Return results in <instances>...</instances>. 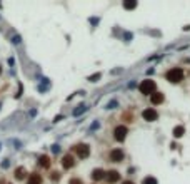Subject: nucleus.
<instances>
[{"instance_id": "14", "label": "nucleus", "mask_w": 190, "mask_h": 184, "mask_svg": "<svg viewBox=\"0 0 190 184\" xmlns=\"http://www.w3.org/2000/svg\"><path fill=\"white\" fill-rule=\"evenodd\" d=\"M183 132H185V129L182 127V125H178V127L173 129V135H175V137H182Z\"/></svg>"}, {"instance_id": "2", "label": "nucleus", "mask_w": 190, "mask_h": 184, "mask_svg": "<svg viewBox=\"0 0 190 184\" xmlns=\"http://www.w3.org/2000/svg\"><path fill=\"white\" fill-rule=\"evenodd\" d=\"M155 82L152 80V79H145V80H142V84H140V92H142V94H145V95H152V94H155Z\"/></svg>"}, {"instance_id": "10", "label": "nucleus", "mask_w": 190, "mask_h": 184, "mask_svg": "<svg viewBox=\"0 0 190 184\" xmlns=\"http://www.w3.org/2000/svg\"><path fill=\"white\" fill-rule=\"evenodd\" d=\"M27 184H42V176H40V174H37V172L30 174V176H28Z\"/></svg>"}, {"instance_id": "3", "label": "nucleus", "mask_w": 190, "mask_h": 184, "mask_svg": "<svg viewBox=\"0 0 190 184\" xmlns=\"http://www.w3.org/2000/svg\"><path fill=\"white\" fill-rule=\"evenodd\" d=\"M72 152L77 154V157H82V159H85V157H89V154H90V147L87 146V144H75L74 147H72Z\"/></svg>"}, {"instance_id": "6", "label": "nucleus", "mask_w": 190, "mask_h": 184, "mask_svg": "<svg viewBox=\"0 0 190 184\" xmlns=\"http://www.w3.org/2000/svg\"><path fill=\"white\" fill-rule=\"evenodd\" d=\"M142 115H144V119H145V120H149V122H152V120H157V119H158L157 110L152 109V107H150V109H145Z\"/></svg>"}, {"instance_id": "8", "label": "nucleus", "mask_w": 190, "mask_h": 184, "mask_svg": "<svg viewBox=\"0 0 190 184\" xmlns=\"http://www.w3.org/2000/svg\"><path fill=\"white\" fill-rule=\"evenodd\" d=\"M92 177H94V181H102L104 177H107V172L104 171V169H94Z\"/></svg>"}, {"instance_id": "12", "label": "nucleus", "mask_w": 190, "mask_h": 184, "mask_svg": "<svg viewBox=\"0 0 190 184\" xmlns=\"http://www.w3.org/2000/svg\"><path fill=\"white\" fill-rule=\"evenodd\" d=\"M25 177H27L25 167H17V169H15V179H18V181H23Z\"/></svg>"}, {"instance_id": "16", "label": "nucleus", "mask_w": 190, "mask_h": 184, "mask_svg": "<svg viewBox=\"0 0 190 184\" xmlns=\"http://www.w3.org/2000/svg\"><path fill=\"white\" fill-rule=\"evenodd\" d=\"M135 5H137L135 2H125V3H124V7H125V8H134Z\"/></svg>"}, {"instance_id": "5", "label": "nucleus", "mask_w": 190, "mask_h": 184, "mask_svg": "<svg viewBox=\"0 0 190 184\" xmlns=\"http://www.w3.org/2000/svg\"><path fill=\"white\" fill-rule=\"evenodd\" d=\"M109 161L110 162H122L124 161V151H122V149H114V151H110Z\"/></svg>"}, {"instance_id": "4", "label": "nucleus", "mask_w": 190, "mask_h": 184, "mask_svg": "<svg viewBox=\"0 0 190 184\" xmlns=\"http://www.w3.org/2000/svg\"><path fill=\"white\" fill-rule=\"evenodd\" d=\"M127 134H129V130H127L125 125H117V127L114 129V139L115 141H125V137H127Z\"/></svg>"}, {"instance_id": "17", "label": "nucleus", "mask_w": 190, "mask_h": 184, "mask_svg": "<svg viewBox=\"0 0 190 184\" xmlns=\"http://www.w3.org/2000/svg\"><path fill=\"white\" fill-rule=\"evenodd\" d=\"M69 184H84V182H82L80 179H75V177H74V179H70V182H69Z\"/></svg>"}, {"instance_id": "13", "label": "nucleus", "mask_w": 190, "mask_h": 184, "mask_svg": "<svg viewBox=\"0 0 190 184\" xmlns=\"http://www.w3.org/2000/svg\"><path fill=\"white\" fill-rule=\"evenodd\" d=\"M40 166L42 167H50V157L48 156H40Z\"/></svg>"}, {"instance_id": "11", "label": "nucleus", "mask_w": 190, "mask_h": 184, "mask_svg": "<svg viewBox=\"0 0 190 184\" xmlns=\"http://www.w3.org/2000/svg\"><path fill=\"white\" fill-rule=\"evenodd\" d=\"M150 100H152V104H162L163 102V94L162 92H155V94H152V97H150Z\"/></svg>"}, {"instance_id": "15", "label": "nucleus", "mask_w": 190, "mask_h": 184, "mask_svg": "<svg viewBox=\"0 0 190 184\" xmlns=\"http://www.w3.org/2000/svg\"><path fill=\"white\" fill-rule=\"evenodd\" d=\"M142 184H157V179H155V177H145L144 179V181H142Z\"/></svg>"}, {"instance_id": "1", "label": "nucleus", "mask_w": 190, "mask_h": 184, "mask_svg": "<svg viewBox=\"0 0 190 184\" xmlns=\"http://www.w3.org/2000/svg\"><path fill=\"white\" fill-rule=\"evenodd\" d=\"M165 77H167V80H170V82H180L183 79V70L180 69V67H173V69H170L167 74H165Z\"/></svg>"}, {"instance_id": "18", "label": "nucleus", "mask_w": 190, "mask_h": 184, "mask_svg": "<svg viewBox=\"0 0 190 184\" xmlns=\"http://www.w3.org/2000/svg\"><path fill=\"white\" fill-rule=\"evenodd\" d=\"M122 184H134L132 181H125V182H122Z\"/></svg>"}, {"instance_id": "7", "label": "nucleus", "mask_w": 190, "mask_h": 184, "mask_svg": "<svg viewBox=\"0 0 190 184\" xmlns=\"http://www.w3.org/2000/svg\"><path fill=\"white\" fill-rule=\"evenodd\" d=\"M62 166L65 169H70L75 166V157L72 156V154H65V156L62 157Z\"/></svg>"}, {"instance_id": "19", "label": "nucleus", "mask_w": 190, "mask_h": 184, "mask_svg": "<svg viewBox=\"0 0 190 184\" xmlns=\"http://www.w3.org/2000/svg\"><path fill=\"white\" fill-rule=\"evenodd\" d=\"M0 72H2V67H0Z\"/></svg>"}, {"instance_id": "9", "label": "nucleus", "mask_w": 190, "mask_h": 184, "mask_svg": "<svg viewBox=\"0 0 190 184\" xmlns=\"http://www.w3.org/2000/svg\"><path fill=\"white\" fill-rule=\"evenodd\" d=\"M105 179L109 182H117L120 179V172L119 171H109V172H107V177Z\"/></svg>"}]
</instances>
